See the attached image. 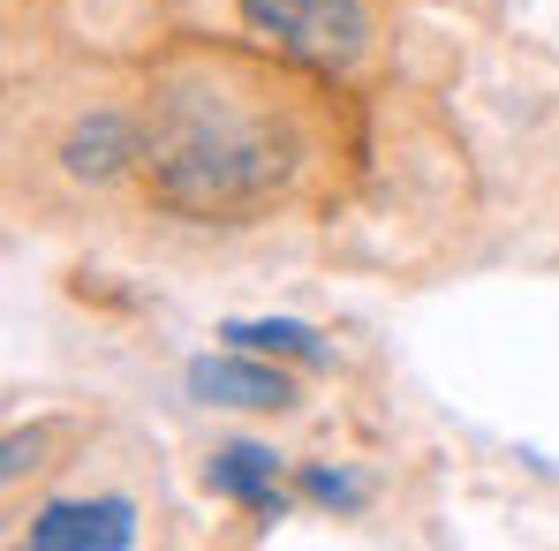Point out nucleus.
<instances>
[{
  "instance_id": "1",
  "label": "nucleus",
  "mask_w": 559,
  "mask_h": 551,
  "mask_svg": "<svg viewBox=\"0 0 559 551\" xmlns=\"http://www.w3.org/2000/svg\"><path fill=\"white\" fill-rule=\"evenodd\" d=\"M295 159H302L295 121L235 69L197 61L144 98V159L136 167L167 212H189V219L265 212L287 189Z\"/></svg>"
},
{
  "instance_id": "2",
  "label": "nucleus",
  "mask_w": 559,
  "mask_h": 551,
  "mask_svg": "<svg viewBox=\"0 0 559 551\" xmlns=\"http://www.w3.org/2000/svg\"><path fill=\"white\" fill-rule=\"evenodd\" d=\"M250 38H265L280 61H302L318 76H348L371 53L364 0H242Z\"/></svg>"
},
{
  "instance_id": "3",
  "label": "nucleus",
  "mask_w": 559,
  "mask_h": 551,
  "mask_svg": "<svg viewBox=\"0 0 559 551\" xmlns=\"http://www.w3.org/2000/svg\"><path fill=\"white\" fill-rule=\"evenodd\" d=\"M189 393L204 408H258V416H280L295 408V385L273 356H250V348H227V356H197L189 363Z\"/></svg>"
},
{
  "instance_id": "4",
  "label": "nucleus",
  "mask_w": 559,
  "mask_h": 551,
  "mask_svg": "<svg viewBox=\"0 0 559 551\" xmlns=\"http://www.w3.org/2000/svg\"><path fill=\"white\" fill-rule=\"evenodd\" d=\"M136 159H144V113H121V106H98V113H84L61 136V175L69 182L106 189L114 175H129Z\"/></svg>"
},
{
  "instance_id": "5",
  "label": "nucleus",
  "mask_w": 559,
  "mask_h": 551,
  "mask_svg": "<svg viewBox=\"0 0 559 551\" xmlns=\"http://www.w3.org/2000/svg\"><path fill=\"white\" fill-rule=\"evenodd\" d=\"M38 551H129L136 544V506L129 499H53L31 522Z\"/></svg>"
},
{
  "instance_id": "6",
  "label": "nucleus",
  "mask_w": 559,
  "mask_h": 551,
  "mask_svg": "<svg viewBox=\"0 0 559 551\" xmlns=\"http://www.w3.org/2000/svg\"><path fill=\"white\" fill-rule=\"evenodd\" d=\"M204 491H219V499H235V506H250V514H287V499H280V454L273 446H250V439H235V446H219V454L204 460Z\"/></svg>"
},
{
  "instance_id": "7",
  "label": "nucleus",
  "mask_w": 559,
  "mask_h": 551,
  "mask_svg": "<svg viewBox=\"0 0 559 551\" xmlns=\"http://www.w3.org/2000/svg\"><path fill=\"white\" fill-rule=\"evenodd\" d=\"M219 340L227 348H250V356H273V363H325V340L302 318H227Z\"/></svg>"
},
{
  "instance_id": "8",
  "label": "nucleus",
  "mask_w": 559,
  "mask_h": 551,
  "mask_svg": "<svg viewBox=\"0 0 559 551\" xmlns=\"http://www.w3.org/2000/svg\"><path fill=\"white\" fill-rule=\"evenodd\" d=\"M302 499H318V506H341V514H356L364 506V483L356 476H341V468H302Z\"/></svg>"
},
{
  "instance_id": "9",
  "label": "nucleus",
  "mask_w": 559,
  "mask_h": 551,
  "mask_svg": "<svg viewBox=\"0 0 559 551\" xmlns=\"http://www.w3.org/2000/svg\"><path fill=\"white\" fill-rule=\"evenodd\" d=\"M38 446H46V431H8V460H0V476L23 483V468H38Z\"/></svg>"
}]
</instances>
